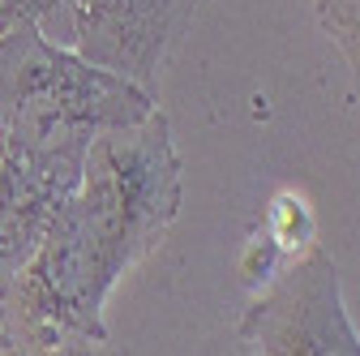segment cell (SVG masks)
Returning a JSON list of instances; mask_svg holds the SVG:
<instances>
[{
	"label": "cell",
	"instance_id": "1",
	"mask_svg": "<svg viewBox=\"0 0 360 356\" xmlns=\"http://www.w3.org/2000/svg\"><path fill=\"white\" fill-rule=\"evenodd\" d=\"M159 112L146 95L73 48L18 26L0 39V125L13 155L77 185L86 146L108 129L138 125Z\"/></svg>",
	"mask_w": 360,
	"mask_h": 356
},
{
	"label": "cell",
	"instance_id": "2",
	"mask_svg": "<svg viewBox=\"0 0 360 356\" xmlns=\"http://www.w3.org/2000/svg\"><path fill=\"white\" fill-rule=\"evenodd\" d=\"M73 210L116 284L167 241L180 215V155L163 112L108 129L86 146Z\"/></svg>",
	"mask_w": 360,
	"mask_h": 356
},
{
	"label": "cell",
	"instance_id": "3",
	"mask_svg": "<svg viewBox=\"0 0 360 356\" xmlns=\"http://www.w3.org/2000/svg\"><path fill=\"white\" fill-rule=\"evenodd\" d=\"M236 335L253 356H360L339 266L322 245L304 249L266 288H257Z\"/></svg>",
	"mask_w": 360,
	"mask_h": 356
},
{
	"label": "cell",
	"instance_id": "4",
	"mask_svg": "<svg viewBox=\"0 0 360 356\" xmlns=\"http://www.w3.org/2000/svg\"><path fill=\"white\" fill-rule=\"evenodd\" d=\"M193 18L198 0H73V52L159 99L163 69Z\"/></svg>",
	"mask_w": 360,
	"mask_h": 356
},
{
	"label": "cell",
	"instance_id": "5",
	"mask_svg": "<svg viewBox=\"0 0 360 356\" xmlns=\"http://www.w3.org/2000/svg\"><path fill=\"white\" fill-rule=\"evenodd\" d=\"M108 348V322L86 314L52 292L26 262L0 296V356H99Z\"/></svg>",
	"mask_w": 360,
	"mask_h": 356
},
{
	"label": "cell",
	"instance_id": "6",
	"mask_svg": "<svg viewBox=\"0 0 360 356\" xmlns=\"http://www.w3.org/2000/svg\"><path fill=\"white\" fill-rule=\"evenodd\" d=\"M77 185L34 167L30 159L5 146V155H0V296L13 284V275L34 258L56 206Z\"/></svg>",
	"mask_w": 360,
	"mask_h": 356
},
{
	"label": "cell",
	"instance_id": "7",
	"mask_svg": "<svg viewBox=\"0 0 360 356\" xmlns=\"http://www.w3.org/2000/svg\"><path fill=\"white\" fill-rule=\"evenodd\" d=\"M18 26H34L43 39L60 43V48H73V0H0V39Z\"/></svg>",
	"mask_w": 360,
	"mask_h": 356
},
{
	"label": "cell",
	"instance_id": "8",
	"mask_svg": "<svg viewBox=\"0 0 360 356\" xmlns=\"http://www.w3.org/2000/svg\"><path fill=\"white\" fill-rule=\"evenodd\" d=\"M262 236L275 245L288 262L300 258L304 249H313L318 241H313V210H309V202L300 193H292V189H279L275 198H270Z\"/></svg>",
	"mask_w": 360,
	"mask_h": 356
},
{
	"label": "cell",
	"instance_id": "9",
	"mask_svg": "<svg viewBox=\"0 0 360 356\" xmlns=\"http://www.w3.org/2000/svg\"><path fill=\"white\" fill-rule=\"evenodd\" d=\"M318 22H322V34L339 48V56L347 61V69L360 86V0H322Z\"/></svg>",
	"mask_w": 360,
	"mask_h": 356
},
{
	"label": "cell",
	"instance_id": "10",
	"mask_svg": "<svg viewBox=\"0 0 360 356\" xmlns=\"http://www.w3.org/2000/svg\"><path fill=\"white\" fill-rule=\"evenodd\" d=\"M202 356H253V348H249V343H245V339L232 331L228 339H214V343H206V348H202Z\"/></svg>",
	"mask_w": 360,
	"mask_h": 356
},
{
	"label": "cell",
	"instance_id": "11",
	"mask_svg": "<svg viewBox=\"0 0 360 356\" xmlns=\"http://www.w3.org/2000/svg\"><path fill=\"white\" fill-rule=\"evenodd\" d=\"M5 146H9V142H5V125H0V155H5Z\"/></svg>",
	"mask_w": 360,
	"mask_h": 356
},
{
	"label": "cell",
	"instance_id": "12",
	"mask_svg": "<svg viewBox=\"0 0 360 356\" xmlns=\"http://www.w3.org/2000/svg\"><path fill=\"white\" fill-rule=\"evenodd\" d=\"M318 5H322V0H318Z\"/></svg>",
	"mask_w": 360,
	"mask_h": 356
}]
</instances>
